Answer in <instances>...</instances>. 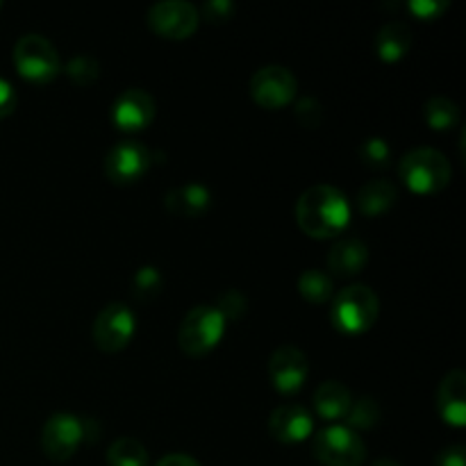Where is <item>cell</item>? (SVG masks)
<instances>
[{"label": "cell", "mask_w": 466, "mask_h": 466, "mask_svg": "<svg viewBox=\"0 0 466 466\" xmlns=\"http://www.w3.org/2000/svg\"><path fill=\"white\" fill-rule=\"evenodd\" d=\"M350 205L332 185H314L303 191L296 203V221L305 235L314 239L335 237L349 226Z\"/></svg>", "instance_id": "6da1fadb"}, {"label": "cell", "mask_w": 466, "mask_h": 466, "mask_svg": "<svg viewBox=\"0 0 466 466\" xmlns=\"http://www.w3.org/2000/svg\"><path fill=\"white\" fill-rule=\"evenodd\" d=\"M380 312L378 294L367 285H349L332 300V323L337 330L360 335L376 323Z\"/></svg>", "instance_id": "7a4b0ae2"}, {"label": "cell", "mask_w": 466, "mask_h": 466, "mask_svg": "<svg viewBox=\"0 0 466 466\" xmlns=\"http://www.w3.org/2000/svg\"><path fill=\"white\" fill-rule=\"evenodd\" d=\"M400 180L417 194H435L451 182V164L440 150L414 148L399 164Z\"/></svg>", "instance_id": "3957f363"}, {"label": "cell", "mask_w": 466, "mask_h": 466, "mask_svg": "<svg viewBox=\"0 0 466 466\" xmlns=\"http://www.w3.org/2000/svg\"><path fill=\"white\" fill-rule=\"evenodd\" d=\"M226 319L214 305H196L182 319L177 330V344L187 355H205L221 341Z\"/></svg>", "instance_id": "277c9868"}, {"label": "cell", "mask_w": 466, "mask_h": 466, "mask_svg": "<svg viewBox=\"0 0 466 466\" xmlns=\"http://www.w3.org/2000/svg\"><path fill=\"white\" fill-rule=\"evenodd\" d=\"M14 64L25 80L50 82L59 73V53L44 35H23L14 46Z\"/></svg>", "instance_id": "5b68a950"}, {"label": "cell", "mask_w": 466, "mask_h": 466, "mask_svg": "<svg viewBox=\"0 0 466 466\" xmlns=\"http://www.w3.org/2000/svg\"><path fill=\"white\" fill-rule=\"evenodd\" d=\"M314 458L323 466H360L367 460V446L358 432L346 426L323 428L314 437Z\"/></svg>", "instance_id": "8992f818"}, {"label": "cell", "mask_w": 466, "mask_h": 466, "mask_svg": "<svg viewBox=\"0 0 466 466\" xmlns=\"http://www.w3.org/2000/svg\"><path fill=\"white\" fill-rule=\"evenodd\" d=\"M135 335V314L126 303H109L94 321V344L105 353H118Z\"/></svg>", "instance_id": "52a82bcc"}, {"label": "cell", "mask_w": 466, "mask_h": 466, "mask_svg": "<svg viewBox=\"0 0 466 466\" xmlns=\"http://www.w3.org/2000/svg\"><path fill=\"white\" fill-rule=\"evenodd\" d=\"M82 440H85V426L76 414L68 412L53 414L41 431L44 453L55 462H66L68 458H73Z\"/></svg>", "instance_id": "ba28073f"}, {"label": "cell", "mask_w": 466, "mask_h": 466, "mask_svg": "<svg viewBox=\"0 0 466 466\" xmlns=\"http://www.w3.org/2000/svg\"><path fill=\"white\" fill-rule=\"evenodd\" d=\"M296 91H299V82H296L294 73L278 64L262 66L250 77V96L255 98V103L267 109H278L291 103Z\"/></svg>", "instance_id": "9c48e42d"}, {"label": "cell", "mask_w": 466, "mask_h": 466, "mask_svg": "<svg viewBox=\"0 0 466 466\" xmlns=\"http://www.w3.org/2000/svg\"><path fill=\"white\" fill-rule=\"evenodd\" d=\"M198 9L187 0H162L148 12V23L167 39H187L198 27Z\"/></svg>", "instance_id": "30bf717a"}, {"label": "cell", "mask_w": 466, "mask_h": 466, "mask_svg": "<svg viewBox=\"0 0 466 466\" xmlns=\"http://www.w3.org/2000/svg\"><path fill=\"white\" fill-rule=\"evenodd\" d=\"M153 155L141 141H118L105 157V176L116 185H130L148 171Z\"/></svg>", "instance_id": "8fae6325"}, {"label": "cell", "mask_w": 466, "mask_h": 466, "mask_svg": "<svg viewBox=\"0 0 466 466\" xmlns=\"http://www.w3.org/2000/svg\"><path fill=\"white\" fill-rule=\"evenodd\" d=\"M268 376L282 394H294L308 380V358L296 346L285 344L273 350L268 360Z\"/></svg>", "instance_id": "7c38bea8"}, {"label": "cell", "mask_w": 466, "mask_h": 466, "mask_svg": "<svg viewBox=\"0 0 466 466\" xmlns=\"http://www.w3.org/2000/svg\"><path fill=\"white\" fill-rule=\"evenodd\" d=\"M155 118V100L144 89H126L112 107V121L121 130L135 132L144 130Z\"/></svg>", "instance_id": "4fadbf2b"}, {"label": "cell", "mask_w": 466, "mask_h": 466, "mask_svg": "<svg viewBox=\"0 0 466 466\" xmlns=\"http://www.w3.org/2000/svg\"><path fill=\"white\" fill-rule=\"evenodd\" d=\"M314 431V419L303 405H280L268 417V432L282 444H299Z\"/></svg>", "instance_id": "5bb4252c"}, {"label": "cell", "mask_w": 466, "mask_h": 466, "mask_svg": "<svg viewBox=\"0 0 466 466\" xmlns=\"http://www.w3.org/2000/svg\"><path fill=\"white\" fill-rule=\"evenodd\" d=\"M437 405H440L441 419L455 428L466 423V376L464 371L446 373L437 391Z\"/></svg>", "instance_id": "9a60e30c"}, {"label": "cell", "mask_w": 466, "mask_h": 466, "mask_svg": "<svg viewBox=\"0 0 466 466\" xmlns=\"http://www.w3.org/2000/svg\"><path fill=\"white\" fill-rule=\"evenodd\" d=\"M369 248L358 237H344L335 241V246L328 253V268L339 278H353L367 267Z\"/></svg>", "instance_id": "2e32d148"}, {"label": "cell", "mask_w": 466, "mask_h": 466, "mask_svg": "<svg viewBox=\"0 0 466 466\" xmlns=\"http://www.w3.org/2000/svg\"><path fill=\"white\" fill-rule=\"evenodd\" d=\"M212 203V194L205 185L200 182H187V185L173 187L167 196H164V205L171 214H177V217L194 218L200 217L205 209Z\"/></svg>", "instance_id": "e0dca14e"}, {"label": "cell", "mask_w": 466, "mask_h": 466, "mask_svg": "<svg viewBox=\"0 0 466 466\" xmlns=\"http://www.w3.org/2000/svg\"><path fill=\"white\" fill-rule=\"evenodd\" d=\"M350 403V391L344 382L339 380H326L317 387L314 391V408L328 421H335V419H344L349 414Z\"/></svg>", "instance_id": "ac0fdd59"}, {"label": "cell", "mask_w": 466, "mask_h": 466, "mask_svg": "<svg viewBox=\"0 0 466 466\" xmlns=\"http://www.w3.org/2000/svg\"><path fill=\"white\" fill-rule=\"evenodd\" d=\"M412 48V30L400 21H390L378 30L376 53L382 62H399Z\"/></svg>", "instance_id": "d6986e66"}, {"label": "cell", "mask_w": 466, "mask_h": 466, "mask_svg": "<svg viewBox=\"0 0 466 466\" xmlns=\"http://www.w3.org/2000/svg\"><path fill=\"white\" fill-rule=\"evenodd\" d=\"M399 189L390 180H369L358 191V208L367 217H378L394 208Z\"/></svg>", "instance_id": "ffe728a7"}, {"label": "cell", "mask_w": 466, "mask_h": 466, "mask_svg": "<svg viewBox=\"0 0 466 466\" xmlns=\"http://www.w3.org/2000/svg\"><path fill=\"white\" fill-rule=\"evenodd\" d=\"M109 466H148V451L135 437H121L107 449Z\"/></svg>", "instance_id": "44dd1931"}, {"label": "cell", "mask_w": 466, "mask_h": 466, "mask_svg": "<svg viewBox=\"0 0 466 466\" xmlns=\"http://www.w3.org/2000/svg\"><path fill=\"white\" fill-rule=\"evenodd\" d=\"M423 118L435 130H451L458 126L460 107L455 100L446 98V96H435L423 105Z\"/></svg>", "instance_id": "7402d4cb"}, {"label": "cell", "mask_w": 466, "mask_h": 466, "mask_svg": "<svg viewBox=\"0 0 466 466\" xmlns=\"http://www.w3.org/2000/svg\"><path fill=\"white\" fill-rule=\"evenodd\" d=\"M299 291L305 300L309 303H326L335 296V285L328 273L319 271V268H308L299 276Z\"/></svg>", "instance_id": "603a6c76"}, {"label": "cell", "mask_w": 466, "mask_h": 466, "mask_svg": "<svg viewBox=\"0 0 466 466\" xmlns=\"http://www.w3.org/2000/svg\"><path fill=\"white\" fill-rule=\"evenodd\" d=\"M346 419H349L350 431H353V428H358V431H369V428H373L380 421V405H378V400L373 399V396H360L358 400L350 403Z\"/></svg>", "instance_id": "cb8c5ba5"}, {"label": "cell", "mask_w": 466, "mask_h": 466, "mask_svg": "<svg viewBox=\"0 0 466 466\" xmlns=\"http://www.w3.org/2000/svg\"><path fill=\"white\" fill-rule=\"evenodd\" d=\"M66 73L76 85L86 86L91 82L98 80L100 76V64L98 59L91 57V55H76V57L68 59Z\"/></svg>", "instance_id": "d4e9b609"}, {"label": "cell", "mask_w": 466, "mask_h": 466, "mask_svg": "<svg viewBox=\"0 0 466 466\" xmlns=\"http://www.w3.org/2000/svg\"><path fill=\"white\" fill-rule=\"evenodd\" d=\"M360 159L371 168H385L391 159L390 144L380 137H369L362 146H360Z\"/></svg>", "instance_id": "484cf974"}, {"label": "cell", "mask_w": 466, "mask_h": 466, "mask_svg": "<svg viewBox=\"0 0 466 466\" xmlns=\"http://www.w3.org/2000/svg\"><path fill=\"white\" fill-rule=\"evenodd\" d=\"M132 289L139 299H153L162 289V273L155 267H141L137 268L135 278H132Z\"/></svg>", "instance_id": "4316f807"}, {"label": "cell", "mask_w": 466, "mask_h": 466, "mask_svg": "<svg viewBox=\"0 0 466 466\" xmlns=\"http://www.w3.org/2000/svg\"><path fill=\"white\" fill-rule=\"evenodd\" d=\"M296 118H299L300 126L309 127V130H314V127L321 126L323 121V107L319 100L314 98H300L299 105H296Z\"/></svg>", "instance_id": "83f0119b"}, {"label": "cell", "mask_w": 466, "mask_h": 466, "mask_svg": "<svg viewBox=\"0 0 466 466\" xmlns=\"http://www.w3.org/2000/svg\"><path fill=\"white\" fill-rule=\"evenodd\" d=\"M214 308L221 312V317L226 319V321L228 319H239L246 309V299L241 291L228 289V291H223L221 299H218V303L214 305Z\"/></svg>", "instance_id": "f1b7e54d"}, {"label": "cell", "mask_w": 466, "mask_h": 466, "mask_svg": "<svg viewBox=\"0 0 466 466\" xmlns=\"http://www.w3.org/2000/svg\"><path fill=\"white\" fill-rule=\"evenodd\" d=\"M446 7H449V3H446V0H410L408 3L410 12H412L414 16L421 18V21L437 18Z\"/></svg>", "instance_id": "f546056e"}, {"label": "cell", "mask_w": 466, "mask_h": 466, "mask_svg": "<svg viewBox=\"0 0 466 466\" xmlns=\"http://www.w3.org/2000/svg\"><path fill=\"white\" fill-rule=\"evenodd\" d=\"M232 12H235V5L230 0H209L203 7L205 18L209 23H226L232 16Z\"/></svg>", "instance_id": "4dcf8cb0"}, {"label": "cell", "mask_w": 466, "mask_h": 466, "mask_svg": "<svg viewBox=\"0 0 466 466\" xmlns=\"http://www.w3.org/2000/svg\"><path fill=\"white\" fill-rule=\"evenodd\" d=\"M16 107V91L5 77H0V118L9 116Z\"/></svg>", "instance_id": "1f68e13d"}, {"label": "cell", "mask_w": 466, "mask_h": 466, "mask_svg": "<svg viewBox=\"0 0 466 466\" xmlns=\"http://www.w3.org/2000/svg\"><path fill=\"white\" fill-rule=\"evenodd\" d=\"M437 466H466L464 446H449L437 455Z\"/></svg>", "instance_id": "d6a6232c"}, {"label": "cell", "mask_w": 466, "mask_h": 466, "mask_svg": "<svg viewBox=\"0 0 466 466\" xmlns=\"http://www.w3.org/2000/svg\"><path fill=\"white\" fill-rule=\"evenodd\" d=\"M157 466H200L198 460L189 458V455L185 453H171V455H164L162 460H159Z\"/></svg>", "instance_id": "836d02e7"}, {"label": "cell", "mask_w": 466, "mask_h": 466, "mask_svg": "<svg viewBox=\"0 0 466 466\" xmlns=\"http://www.w3.org/2000/svg\"><path fill=\"white\" fill-rule=\"evenodd\" d=\"M373 466H400V464L394 462V460H390V458H382V460H378Z\"/></svg>", "instance_id": "e575fe53"}]
</instances>
